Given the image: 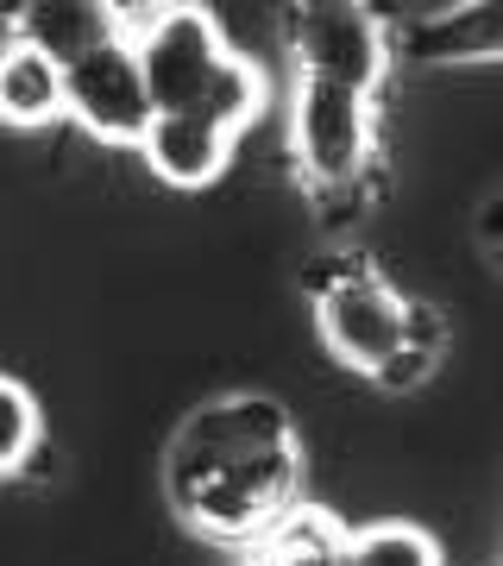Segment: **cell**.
<instances>
[{
    "label": "cell",
    "mask_w": 503,
    "mask_h": 566,
    "mask_svg": "<svg viewBox=\"0 0 503 566\" xmlns=\"http://www.w3.org/2000/svg\"><path fill=\"white\" fill-rule=\"evenodd\" d=\"M397 63L416 70H453V63H497L503 57V0H479V7H447V13H422L402 32H390Z\"/></svg>",
    "instance_id": "52a82bcc"
},
{
    "label": "cell",
    "mask_w": 503,
    "mask_h": 566,
    "mask_svg": "<svg viewBox=\"0 0 503 566\" xmlns=\"http://www.w3.org/2000/svg\"><path fill=\"white\" fill-rule=\"evenodd\" d=\"M120 25L139 44L151 114H208L240 133L259 120L264 76L227 51L201 7H120Z\"/></svg>",
    "instance_id": "7a4b0ae2"
},
{
    "label": "cell",
    "mask_w": 503,
    "mask_h": 566,
    "mask_svg": "<svg viewBox=\"0 0 503 566\" xmlns=\"http://www.w3.org/2000/svg\"><path fill=\"white\" fill-rule=\"evenodd\" d=\"M290 145L322 221H359V208L378 196V102L334 88V82H296L290 102Z\"/></svg>",
    "instance_id": "3957f363"
},
{
    "label": "cell",
    "mask_w": 503,
    "mask_h": 566,
    "mask_svg": "<svg viewBox=\"0 0 503 566\" xmlns=\"http://www.w3.org/2000/svg\"><path fill=\"white\" fill-rule=\"evenodd\" d=\"M302 290L315 296V327H322L327 353L359 378H378L397 359V346L409 340V296H397L378 277V264L315 259L302 271Z\"/></svg>",
    "instance_id": "277c9868"
},
{
    "label": "cell",
    "mask_w": 503,
    "mask_h": 566,
    "mask_svg": "<svg viewBox=\"0 0 503 566\" xmlns=\"http://www.w3.org/2000/svg\"><path fill=\"white\" fill-rule=\"evenodd\" d=\"M479 245H484V259L497 264V277H503V196H497V202H484V214H479Z\"/></svg>",
    "instance_id": "4fadbf2b"
},
{
    "label": "cell",
    "mask_w": 503,
    "mask_h": 566,
    "mask_svg": "<svg viewBox=\"0 0 503 566\" xmlns=\"http://www.w3.org/2000/svg\"><path fill=\"white\" fill-rule=\"evenodd\" d=\"M70 114V95H63V70L44 51L7 39L0 44V120L7 126H51Z\"/></svg>",
    "instance_id": "9c48e42d"
},
{
    "label": "cell",
    "mask_w": 503,
    "mask_h": 566,
    "mask_svg": "<svg viewBox=\"0 0 503 566\" xmlns=\"http://www.w3.org/2000/svg\"><path fill=\"white\" fill-rule=\"evenodd\" d=\"M240 126L208 120V114H151L139 158L151 164V177H164L170 189H208L233 164Z\"/></svg>",
    "instance_id": "ba28073f"
},
{
    "label": "cell",
    "mask_w": 503,
    "mask_h": 566,
    "mask_svg": "<svg viewBox=\"0 0 503 566\" xmlns=\"http://www.w3.org/2000/svg\"><path fill=\"white\" fill-rule=\"evenodd\" d=\"M164 497L208 542L259 547L302 510V434L264 390L208 397L164 441Z\"/></svg>",
    "instance_id": "6da1fadb"
},
{
    "label": "cell",
    "mask_w": 503,
    "mask_h": 566,
    "mask_svg": "<svg viewBox=\"0 0 503 566\" xmlns=\"http://www.w3.org/2000/svg\"><path fill=\"white\" fill-rule=\"evenodd\" d=\"M334 566H441V542L416 523H371L340 535Z\"/></svg>",
    "instance_id": "8fae6325"
},
{
    "label": "cell",
    "mask_w": 503,
    "mask_h": 566,
    "mask_svg": "<svg viewBox=\"0 0 503 566\" xmlns=\"http://www.w3.org/2000/svg\"><path fill=\"white\" fill-rule=\"evenodd\" d=\"M57 70H63V95H70V120H82L107 145L139 151L145 133H151V95H145L139 44L126 39L120 7H114V25L101 39H88L82 51H70Z\"/></svg>",
    "instance_id": "8992f818"
},
{
    "label": "cell",
    "mask_w": 503,
    "mask_h": 566,
    "mask_svg": "<svg viewBox=\"0 0 503 566\" xmlns=\"http://www.w3.org/2000/svg\"><path fill=\"white\" fill-rule=\"evenodd\" d=\"M340 535H346V528L334 523L327 510L302 504L290 523H277L259 547H252V554H259L252 566H334V560H340Z\"/></svg>",
    "instance_id": "30bf717a"
},
{
    "label": "cell",
    "mask_w": 503,
    "mask_h": 566,
    "mask_svg": "<svg viewBox=\"0 0 503 566\" xmlns=\"http://www.w3.org/2000/svg\"><path fill=\"white\" fill-rule=\"evenodd\" d=\"M44 441V416H39V397L20 385V378H7L0 371V479H13L32 465Z\"/></svg>",
    "instance_id": "7c38bea8"
},
{
    "label": "cell",
    "mask_w": 503,
    "mask_h": 566,
    "mask_svg": "<svg viewBox=\"0 0 503 566\" xmlns=\"http://www.w3.org/2000/svg\"><path fill=\"white\" fill-rule=\"evenodd\" d=\"M283 44L296 57V82H334V88H353V95H371V102H378L384 76L397 63L384 13L378 7H353V0L290 7Z\"/></svg>",
    "instance_id": "5b68a950"
}]
</instances>
